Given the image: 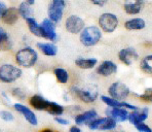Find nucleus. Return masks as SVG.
<instances>
[{"label":"nucleus","instance_id":"f257e3e1","mask_svg":"<svg viewBox=\"0 0 152 132\" xmlns=\"http://www.w3.org/2000/svg\"><path fill=\"white\" fill-rule=\"evenodd\" d=\"M102 38V30L99 28V26L91 25L83 28V30L79 33V40L82 46L86 48L95 46L99 44V41Z\"/></svg>","mask_w":152,"mask_h":132},{"label":"nucleus","instance_id":"f03ea898","mask_svg":"<svg viewBox=\"0 0 152 132\" xmlns=\"http://www.w3.org/2000/svg\"><path fill=\"white\" fill-rule=\"evenodd\" d=\"M15 60L19 66L31 68L36 64L38 60V54L31 46H25L15 53Z\"/></svg>","mask_w":152,"mask_h":132},{"label":"nucleus","instance_id":"7ed1b4c3","mask_svg":"<svg viewBox=\"0 0 152 132\" xmlns=\"http://www.w3.org/2000/svg\"><path fill=\"white\" fill-rule=\"evenodd\" d=\"M23 74V70L19 66L12 64H3L0 66V82L4 84H12Z\"/></svg>","mask_w":152,"mask_h":132},{"label":"nucleus","instance_id":"20e7f679","mask_svg":"<svg viewBox=\"0 0 152 132\" xmlns=\"http://www.w3.org/2000/svg\"><path fill=\"white\" fill-rule=\"evenodd\" d=\"M71 93L77 97L80 101L84 103H94L99 97V91L95 87H86L80 88L77 86H73L71 88Z\"/></svg>","mask_w":152,"mask_h":132},{"label":"nucleus","instance_id":"39448f33","mask_svg":"<svg viewBox=\"0 0 152 132\" xmlns=\"http://www.w3.org/2000/svg\"><path fill=\"white\" fill-rule=\"evenodd\" d=\"M99 28L104 33H113L119 25V20L117 15L112 13H104L100 15L98 20Z\"/></svg>","mask_w":152,"mask_h":132},{"label":"nucleus","instance_id":"423d86ee","mask_svg":"<svg viewBox=\"0 0 152 132\" xmlns=\"http://www.w3.org/2000/svg\"><path fill=\"white\" fill-rule=\"evenodd\" d=\"M66 0H51L48 8V17L55 24L62 21L66 8Z\"/></svg>","mask_w":152,"mask_h":132},{"label":"nucleus","instance_id":"0eeeda50","mask_svg":"<svg viewBox=\"0 0 152 132\" xmlns=\"http://www.w3.org/2000/svg\"><path fill=\"white\" fill-rule=\"evenodd\" d=\"M91 130H101V131H112L117 127V122L110 117H102L93 120L88 124Z\"/></svg>","mask_w":152,"mask_h":132},{"label":"nucleus","instance_id":"6e6552de","mask_svg":"<svg viewBox=\"0 0 152 132\" xmlns=\"http://www.w3.org/2000/svg\"><path fill=\"white\" fill-rule=\"evenodd\" d=\"M129 94H131L129 88L127 87V85L122 82H114L108 88V95L119 101L126 100L129 96Z\"/></svg>","mask_w":152,"mask_h":132},{"label":"nucleus","instance_id":"1a4fd4ad","mask_svg":"<svg viewBox=\"0 0 152 132\" xmlns=\"http://www.w3.org/2000/svg\"><path fill=\"white\" fill-rule=\"evenodd\" d=\"M86 27L84 21L76 15H71L65 21V29L71 34H79Z\"/></svg>","mask_w":152,"mask_h":132},{"label":"nucleus","instance_id":"9d476101","mask_svg":"<svg viewBox=\"0 0 152 132\" xmlns=\"http://www.w3.org/2000/svg\"><path fill=\"white\" fill-rule=\"evenodd\" d=\"M117 56L119 61L126 66H132L135 62L139 60V54H138L137 50L135 48H132V46L121 49L118 52Z\"/></svg>","mask_w":152,"mask_h":132},{"label":"nucleus","instance_id":"9b49d317","mask_svg":"<svg viewBox=\"0 0 152 132\" xmlns=\"http://www.w3.org/2000/svg\"><path fill=\"white\" fill-rule=\"evenodd\" d=\"M42 28V32H43V38L50 40L51 42H56L58 40V34L56 31V27L57 24H55L53 21H50L48 18L44 19L42 23L40 24Z\"/></svg>","mask_w":152,"mask_h":132},{"label":"nucleus","instance_id":"f8f14e48","mask_svg":"<svg viewBox=\"0 0 152 132\" xmlns=\"http://www.w3.org/2000/svg\"><path fill=\"white\" fill-rule=\"evenodd\" d=\"M13 107H15V109L18 113H20L25 118V120L29 124H31L32 126H37L38 125V120H37L36 115H35L34 111H33L30 107L24 105V104H22V103H15L13 104Z\"/></svg>","mask_w":152,"mask_h":132},{"label":"nucleus","instance_id":"ddd939ff","mask_svg":"<svg viewBox=\"0 0 152 132\" xmlns=\"http://www.w3.org/2000/svg\"><path fill=\"white\" fill-rule=\"evenodd\" d=\"M102 102H104L108 107H122V108H126L129 111H136L139 106L137 105H134V104H131L126 101H119V100H116L114 98L110 97L109 95H102L101 97Z\"/></svg>","mask_w":152,"mask_h":132},{"label":"nucleus","instance_id":"4468645a","mask_svg":"<svg viewBox=\"0 0 152 132\" xmlns=\"http://www.w3.org/2000/svg\"><path fill=\"white\" fill-rule=\"evenodd\" d=\"M145 5V0H124V10L126 15H136L142 12Z\"/></svg>","mask_w":152,"mask_h":132},{"label":"nucleus","instance_id":"2eb2a0df","mask_svg":"<svg viewBox=\"0 0 152 132\" xmlns=\"http://www.w3.org/2000/svg\"><path fill=\"white\" fill-rule=\"evenodd\" d=\"M149 116V108L148 107H138L136 111H132L129 113V117L127 121L131 123L132 125H135L140 122H145L148 119Z\"/></svg>","mask_w":152,"mask_h":132},{"label":"nucleus","instance_id":"dca6fc26","mask_svg":"<svg viewBox=\"0 0 152 132\" xmlns=\"http://www.w3.org/2000/svg\"><path fill=\"white\" fill-rule=\"evenodd\" d=\"M118 70V66L116 63L110 60L103 61L99 66L97 67V73L103 77H109L111 75L115 74Z\"/></svg>","mask_w":152,"mask_h":132},{"label":"nucleus","instance_id":"f3484780","mask_svg":"<svg viewBox=\"0 0 152 132\" xmlns=\"http://www.w3.org/2000/svg\"><path fill=\"white\" fill-rule=\"evenodd\" d=\"M129 111L126 108L122 107H107L105 114L107 117L112 118L117 123H122L127 121V117H129Z\"/></svg>","mask_w":152,"mask_h":132},{"label":"nucleus","instance_id":"a211bd4d","mask_svg":"<svg viewBox=\"0 0 152 132\" xmlns=\"http://www.w3.org/2000/svg\"><path fill=\"white\" fill-rule=\"evenodd\" d=\"M98 118V111L96 109H88L83 113L77 114L74 118V122L77 126H81V125H88L93 120Z\"/></svg>","mask_w":152,"mask_h":132},{"label":"nucleus","instance_id":"6ab92c4d","mask_svg":"<svg viewBox=\"0 0 152 132\" xmlns=\"http://www.w3.org/2000/svg\"><path fill=\"white\" fill-rule=\"evenodd\" d=\"M29 103H30V105L34 109L41 111H46L48 103H50V100L44 98L43 96L36 94V95L31 96L30 99H29Z\"/></svg>","mask_w":152,"mask_h":132},{"label":"nucleus","instance_id":"aec40b11","mask_svg":"<svg viewBox=\"0 0 152 132\" xmlns=\"http://www.w3.org/2000/svg\"><path fill=\"white\" fill-rule=\"evenodd\" d=\"M20 13L17 7H7L4 13L2 15L1 20L6 25H15L19 21Z\"/></svg>","mask_w":152,"mask_h":132},{"label":"nucleus","instance_id":"412c9836","mask_svg":"<svg viewBox=\"0 0 152 132\" xmlns=\"http://www.w3.org/2000/svg\"><path fill=\"white\" fill-rule=\"evenodd\" d=\"M124 26L129 31H139L146 27V22L142 18H133L124 22Z\"/></svg>","mask_w":152,"mask_h":132},{"label":"nucleus","instance_id":"4be33fe9","mask_svg":"<svg viewBox=\"0 0 152 132\" xmlns=\"http://www.w3.org/2000/svg\"><path fill=\"white\" fill-rule=\"evenodd\" d=\"M36 46L44 56L48 57H55L58 54V48L55 42H37Z\"/></svg>","mask_w":152,"mask_h":132},{"label":"nucleus","instance_id":"5701e85b","mask_svg":"<svg viewBox=\"0 0 152 132\" xmlns=\"http://www.w3.org/2000/svg\"><path fill=\"white\" fill-rule=\"evenodd\" d=\"M75 65L80 69H93L97 66L98 60L96 58H77L75 60Z\"/></svg>","mask_w":152,"mask_h":132},{"label":"nucleus","instance_id":"b1692460","mask_svg":"<svg viewBox=\"0 0 152 132\" xmlns=\"http://www.w3.org/2000/svg\"><path fill=\"white\" fill-rule=\"evenodd\" d=\"M27 25H28V28H29V31L32 33L33 35L37 37H42L43 38V32H42V28L40 26V24L37 23V21L34 19L33 17L31 18H28V19L25 20Z\"/></svg>","mask_w":152,"mask_h":132},{"label":"nucleus","instance_id":"393cba45","mask_svg":"<svg viewBox=\"0 0 152 132\" xmlns=\"http://www.w3.org/2000/svg\"><path fill=\"white\" fill-rule=\"evenodd\" d=\"M50 115L55 116V117H58V116H62L65 111V107L62 105V104L58 103V102L55 101H50L48 103V106L46 108V111Z\"/></svg>","mask_w":152,"mask_h":132},{"label":"nucleus","instance_id":"a878e982","mask_svg":"<svg viewBox=\"0 0 152 132\" xmlns=\"http://www.w3.org/2000/svg\"><path fill=\"white\" fill-rule=\"evenodd\" d=\"M53 74H55L56 80H58V83L62 85H65L68 83L69 80V72L65 68L62 67H57L53 69Z\"/></svg>","mask_w":152,"mask_h":132},{"label":"nucleus","instance_id":"bb28decb","mask_svg":"<svg viewBox=\"0 0 152 132\" xmlns=\"http://www.w3.org/2000/svg\"><path fill=\"white\" fill-rule=\"evenodd\" d=\"M140 68L144 73L152 74V54H149L141 59Z\"/></svg>","mask_w":152,"mask_h":132},{"label":"nucleus","instance_id":"cd10ccee","mask_svg":"<svg viewBox=\"0 0 152 132\" xmlns=\"http://www.w3.org/2000/svg\"><path fill=\"white\" fill-rule=\"evenodd\" d=\"M18 10H19V13H20V17H22L24 20L28 19V18H31L33 15V8H32V5H30L29 3H27L26 1L22 2L21 4L19 5L18 7Z\"/></svg>","mask_w":152,"mask_h":132},{"label":"nucleus","instance_id":"c85d7f7f","mask_svg":"<svg viewBox=\"0 0 152 132\" xmlns=\"http://www.w3.org/2000/svg\"><path fill=\"white\" fill-rule=\"evenodd\" d=\"M138 98L143 102L152 103V87H148L143 91L141 94H138Z\"/></svg>","mask_w":152,"mask_h":132},{"label":"nucleus","instance_id":"c756f323","mask_svg":"<svg viewBox=\"0 0 152 132\" xmlns=\"http://www.w3.org/2000/svg\"><path fill=\"white\" fill-rule=\"evenodd\" d=\"M10 35L6 32V30L3 27L0 26V46L2 49H7L10 44Z\"/></svg>","mask_w":152,"mask_h":132},{"label":"nucleus","instance_id":"7c9ffc66","mask_svg":"<svg viewBox=\"0 0 152 132\" xmlns=\"http://www.w3.org/2000/svg\"><path fill=\"white\" fill-rule=\"evenodd\" d=\"M138 132H152V128L145 122H140L134 125Z\"/></svg>","mask_w":152,"mask_h":132},{"label":"nucleus","instance_id":"2f4dec72","mask_svg":"<svg viewBox=\"0 0 152 132\" xmlns=\"http://www.w3.org/2000/svg\"><path fill=\"white\" fill-rule=\"evenodd\" d=\"M0 118L5 122H12L15 119V116L10 111H0Z\"/></svg>","mask_w":152,"mask_h":132},{"label":"nucleus","instance_id":"473e14b6","mask_svg":"<svg viewBox=\"0 0 152 132\" xmlns=\"http://www.w3.org/2000/svg\"><path fill=\"white\" fill-rule=\"evenodd\" d=\"M12 95H13V97L18 98V99H20V100H24L26 98L25 91L21 88H13L12 89Z\"/></svg>","mask_w":152,"mask_h":132},{"label":"nucleus","instance_id":"72a5a7b5","mask_svg":"<svg viewBox=\"0 0 152 132\" xmlns=\"http://www.w3.org/2000/svg\"><path fill=\"white\" fill-rule=\"evenodd\" d=\"M55 121L58 123V124L62 125V126H67V125L70 124V122H69V120L65 119V118L61 117V116H58V117H55Z\"/></svg>","mask_w":152,"mask_h":132},{"label":"nucleus","instance_id":"f704fd0d","mask_svg":"<svg viewBox=\"0 0 152 132\" xmlns=\"http://www.w3.org/2000/svg\"><path fill=\"white\" fill-rule=\"evenodd\" d=\"M89 1L91 2V3L94 4V5L96 6H100V7H102V6H104L105 4L108 2V0H89Z\"/></svg>","mask_w":152,"mask_h":132},{"label":"nucleus","instance_id":"c9c22d12","mask_svg":"<svg viewBox=\"0 0 152 132\" xmlns=\"http://www.w3.org/2000/svg\"><path fill=\"white\" fill-rule=\"evenodd\" d=\"M6 8H7V6H6V4L4 3V2L0 1V19H1L2 15L4 13V12L6 10Z\"/></svg>","mask_w":152,"mask_h":132},{"label":"nucleus","instance_id":"e433bc0d","mask_svg":"<svg viewBox=\"0 0 152 132\" xmlns=\"http://www.w3.org/2000/svg\"><path fill=\"white\" fill-rule=\"evenodd\" d=\"M69 132H82V131H81V129L79 128V126H77V125H73V126L70 127Z\"/></svg>","mask_w":152,"mask_h":132},{"label":"nucleus","instance_id":"4c0bfd02","mask_svg":"<svg viewBox=\"0 0 152 132\" xmlns=\"http://www.w3.org/2000/svg\"><path fill=\"white\" fill-rule=\"evenodd\" d=\"M27 3H29L30 5H33V4L35 3V0H25Z\"/></svg>","mask_w":152,"mask_h":132},{"label":"nucleus","instance_id":"58836bf2","mask_svg":"<svg viewBox=\"0 0 152 132\" xmlns=\"http://www.w3.org/2000/svg\"><path fill=\"white\" fill-rule=\"evenodd\" d=\"M39 132H53L51 129H48V128H45V129H42L41 131H39Z\"/></svg>","mask_w":152,"mask_h":132},{"label":"nucleus","instance_id":"ea45409f","mask_svg":"<svg viewBox=\"0 0 152 132\" xmlns=\"http://www.w3.org/2000/svg\"><path fill=\"white\" fill-rule=\"evenodd\" d=\"M119 132H124V131H119Z\"/></svg>","mask_w":152,"mask_h":132}]
</instances>
